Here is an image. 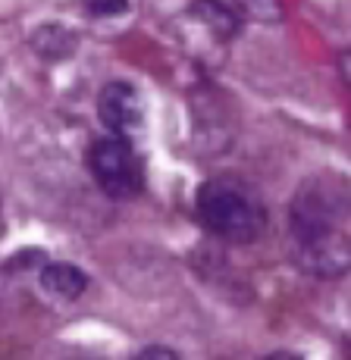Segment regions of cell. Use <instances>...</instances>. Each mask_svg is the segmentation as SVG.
I'll list each match as a JSON object with an SVG mask.
<instances>
[{"label": "cell", "instance_id": "obj_1", "mask_svg": "<svg viewBox=\"0 0 351 360\" xmlns=\"http://www.w3.org/2000/svg\"><path fill=\"white\" fill-rule=\"evenodd\" d=\"M198 219L204 229L232 245L257 241L267 229V210L236 179H210L198 188Z\"/></svg>", "mask_w": 351, "mask_h": 360}, {"label": "cell", "instance_id": "obj_4", "mask_svg": "<svg viewBox=\"0 0 351 360\" xmlns=\"http://www.w3.org/2000/svg\"><path fill=\"white\" fill-rule=\"evenodd\" d=\"M295 260L317 279H342L351 273V235L339 226L295 232Z\"/></svg>", "mask_w": 351, "mask_h": 360}, {"label": "cell", "instance_id": "obj_3", "mask_svg": "<svg viewBox=\"0 0 351 360\" xmlns=\"http://www.w3.org/2000/svg\"><path fill=\"white\" fill-rule=\"evenodd\" d=\"M351 210V191L336 176H317L301 185L292 200V232L339 226V219Z\"/></svg>", "mask_w": 351, "mask_h": 360}, {"label": "cell", "instance_id": "obj_11", "mask_svg": "<svg viewBox=\"0 0 351 360\" xmlns=\"http://www.w3.org/2000/svg\"><path fill=\"white\" fill-rule=\"evenodd\" d=\"M267 360H298L295 354H288V351H276V354H270Z\"/></svg>", "mask_w": 351, "mask_h": 360}, {"label": "cell", "instance_id": "obj_5", "mask_svg": "<svg viewBox=\"0 0 351 360\" xmlns=\"http://www.w3.org/2000/svg\"><path fill=\"white\" fill-rule=\"evenodd\" d=\"M98 116L107 126V135L126 138V141L141 138L144 122H148V113H144V101H141L139 88L129 85V82H110V85L101 88Z\"/></svg>", "mask_w": 351, "mask_h": 360}, {"label": "cell", "instance_id": "obj_2", "mask_svg": "<svg viewBox=\"0 0 351 360\" xmlns=\"http://www.w3.org/2000/svg\"><path fill=\"white\" fill-rule=\"evenodd\" d=\"M88 169L98 188L113 200H132L144 185L141 157L135 154V141L104 135L88 148Z\"/></svg>", "mask_w": 351, "mask_h": 360}, {"label": "cell", "instance_id": "obj_9", "mask_svg": "<svg viewBox=\"0 0 351 360\" xmlns=\"http://www.w3.org/2000/svg\"><path fill=\"white\" fill-rule=\"evenodd\" d=\"M132 360H179V354L173 348H167V345H151V348L139 351Z\"/></svg>", "mask_w": 351, "mask_h": 360}, {"label": "cell", "instance_id": "obj_10", "mask_svg": "<svg viewBox=\"0 0 351 360\" xmlns=\"http://www.w3.org/2000/svg\"><path fill=\"white\" fill-rule=\"evenodd\" d=\"M260 4H264L267 10H270L273 16H276V0H236V6H238V10H248V13H251V16L267 19V16H264V10H260Z\"/></svg>", "mask_w": 351, "mask_h": 360}, {"label": "cell", "instance_id": "obj_8", "mask_svg": "<svg viewBox=\"0 0 351 360\" xmlns=\"http://www.w3.org/2000/svg\"><path fill=\"white\" fill-rule=\"evenodd\" d=\"M85 10L91 16H120L129 10V0H85Z\"/></svg>", "mask_w": 351, "mask_h": 360}, {"label": "cell", "instance_id": "obj_6", "mask_svg": "<svg viewBox=\"0 0 351 360\" xmlns=\"http://www.w3.org/2000/svg\"><path fill=\"white\" fill-rule=\"evenodd\" d=\"M41 285L47 295L60 297V301H79L88 288V276L72 263H47L41 269Z\"/></svg>", "mask_w": 351, "mask_h": 360}, {"label": "cell", "instance_id": "obj_7", "mask_svg": "<svg viewBox=\"0 0 351 360\" xmlns=\"http://www.w3.org/2000/svg\"><path fill=\"white\" fill-rule=\"evenodd\" d=\"M191 16L201 19V25L208 32H213L217 38H232L238 32V6L226 4V0H195L191 4Z\"/></svg>", "mask_w": 351, "mask_h": 360}]
</instances>
